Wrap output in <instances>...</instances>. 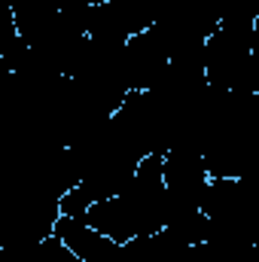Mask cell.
Returning a JSON list of instances; mask_svg holds the SVG:
<instances>
[{"instance_id": "obj_2", "label": "cell", "mask_w": 259, "mask_h": 262, "mask_svg": "<svg viewBox=\"0 0 259 262\" xmlns=\"http://www.w3.org/2000/svg\"><path fill=\"white\" fill-rule=\"evenodd\" d=\"M55 235L82 262H113L116 253H119V244L113 238L101 235L98 229H92L82 216H64L61 213L58 223H55Z\"/></svg>"}, {"instance_id": "obj_3", "label": "cell", "mask_w": 259, "mask_h": 262, "mask_svg": "<svg viewBox=\"0 0 259 262\" xmlns=\"http://www.w3.org/2000/svg\"><path fill=\"white\" fill-rule=\"evenodd\" d=\"M183 253H186V244L174 238L168 229H162L156 235L131 238L125 244H119V253L113 262H180Z\"/></svg>"}, {"instance_id": "obj_6", "label": "cell", "mask_w": 259, "mask_h": 262, "mask_svg": "<svg viewBox=\"0 0 259 262\" xmlns=\"http://www.w3.org/2000/svg\"><path fill=\"white\" fill-rule=\"evenodd\" d=\"M253 262H259V259H253Z\"/></svg>"}, {"instance_id": "obj_5", "label": "cell", "mask_w": 259, "mask_h": 262, "mask_svg": "<svg viewBox=\"0 0 259 262\" xmlns=\"http://www.w3.org/2000/svg\"><path fill=\"white\" fill-rule=\"evenodd\" d=\"M15 262H82L58 235H49L46 241H40L37 247H31L28 253H21Z\"/></svg>"}, {"instance_id": "obj_1", "label": "cell", "mask_w": 259, "mask_h": 262, "mask_svg": "<svg viewBox=\"0 0 259 262\" xmlns=\"http://www.w3.org/2000/svg\"><path fill=\"white\" fill-rule=\"evenodd\" d=\"M82 220L116 244L162 232L168 220L165 156H146L128 186L119 195L92 204Z\"/></svg>"}, {"instance_id": "obj_4", "label": "cell", "mask_w": 259, "mask_h": 262, "mask_svg": "<svg viewBox=\"0 0 259 262\" xmlns=\"http://www.w3.org/2000/svg\"><path fill=\"white\" fill-rule=\"evenodd\" d=\"M253 250L247 244H226V241H201L186 247L180 262H253Z\"/></svg>"}]
</instances>
